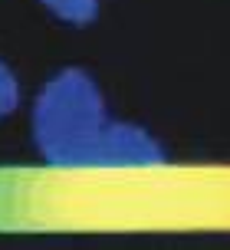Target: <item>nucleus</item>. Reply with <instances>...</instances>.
Instances as JSON below:
<instances>
[{
  "instance_id": "4",
  "label": "nucleus",
  "mask_w": 230,
  "mask_h": 250,
  "mask_svg": "<svg viewBox=\"0 0 230 250\" xmlns=\"http://www.w3.org/2000/svg\"><path fill=\"white\" fill-rule=\"evenodd\" d=\"M20 83H17V73H13L7 62L0 60V122L10 119L17 109H20Z\"/></svg>"
},
{
  "instance_id": "2",
  "label": "nucleus",
  "mask_w": 230,
  "mask_h": 250,
  "mask_svg": "<svg viewBox=\"0 0 230 250\" xmlns=\"http://www.w3.org/2000/svg\"><path fill=\"white\" fill-rule=\"evenodd\" d=\"M158 165H165V148L148 128L109 119L86 171H152Z\"/></svg>"
},
{
  "instance_id": "1",
  "label": "nucleus",
  "mask_w": 230,
  "mask_h": 250,
  "mask_svg": "<svg viewBox=\"0 0 230 250\" xmlns=\"http://www.w3.org/2000/svg\"><path fill=\"white\" fill-rule=\"evenodd\" d=\"M109 109L99 83L86 69L66 66L53 73L33 99L30 132L39 158L63 171H86L105 125Z\"/></svg>"
},
{
  "instance_id": "3",
  "label": "nucleus",
  "mask_w": 230,
  "mask_h": 250,
  "mask_svg": "<svg viewBox=\"0 0 230 250\" xmlns=\"http://www.w3.org/2000/svg\"><path fill=\"white\" fill-rule=\"evenodd\" d=\"M37 3L69 26H86L99 17V0H37Z\"/></svg>"
}]
</instances>
